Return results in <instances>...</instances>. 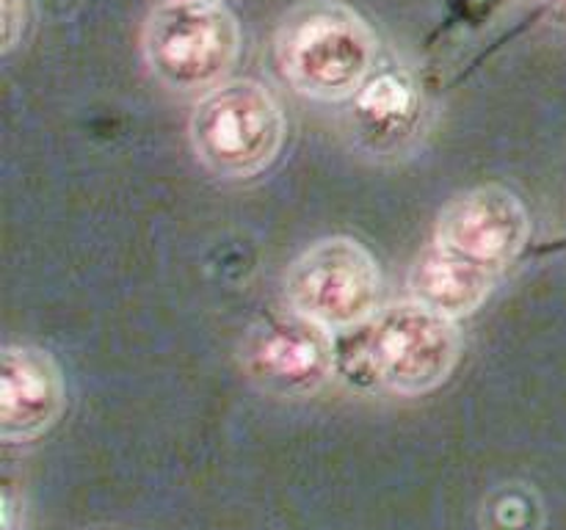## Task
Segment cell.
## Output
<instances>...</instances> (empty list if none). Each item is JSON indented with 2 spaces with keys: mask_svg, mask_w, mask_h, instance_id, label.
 I'll return each instance as SVG.
<instances>
[{
  "mask_svg": "<svg viewBox=\"0 0 566 530\" xmlns=\"http://www.w3.org/2000/svg\"><path fill=\"white\" fill-rule=\"evenodd\" d=\"M374 28L343 0H302L280 20L274 59L298 94L318 103L357 97L374 75Z\"/></svg>",
  "mask_w": 566,
  "mask_h": 530,
  "instance_id": "obj_1",
  "label": "cell"
},
{
  "mask_svg": "<svg viewBox=\"0 0 566 530\" xmlns=\"http://www.w3.org/2000/svg\"><path fill=\"white\" fill-rule=\"evenodd\" d=\"M359 370L376 386L398 395L437 390L453 373L462 353L457 320L412 301H392L359 326Z\"/></svg>",
  "mask_w": 566,
  "mask_h": 530,
  "instance_id": "obj_2",
  "label": "cell"
},
{
  "mask_svg": "<svg viewBox=\"0 0 566 530\" xmlns=\"http://www.w3.org/2000/svg\"><path fill=\"white\" fill-rule=\"evenodd\" d=\"M199 163L227 180H247L269 169L285 144V114L258 81L238 77L202 94L188 119Z\"/></svg>",
  "mask_w": 566,
  "mask_h": 530,
  "instance_id": "obj_3",
  "label": "cell"
},
{
  "mask_svg": "<svg viewBox=\"0 0 566 530\" xmlns=\"http://www.w3.org/2000/svg\"><path fill=\"white\" fill-rule=\"evenodd\" d=\"M144 61L166 88L208 94L227 83L241 53V28L224 6H171L149 11Z\"/></svg>",
  "mask_w": 566,
  "mask_h": 530,
  "instance_id": "obj_4",
  "label": "cell"
},
{
  "mask_svg": "<svg viewBox=\"0 0 566 530\" xmlns=\"http://www.w3.org/2000/svg\"><path fill=\"white\" fill-rule=\"evenodd\" d=\"M385 276L374 254L346 235L321 237L291 263L285 298L326 331H352L381 309Z\"/></svg>",
  "mask_w": 566,
  "mask_h": 530,
  "instance_id": "obj_5",
  "label": "cell"
},
{
  "mask_svg": "<svg viewBox=\"0 0 566 530\" xmlns=\"http://www.w3.org/2000/svg\"><path fill=\"white\" fill-rule=\"evenodd\" d=\"M241 362L249 381L280 398L318 392L337 368V342L332 331L304 315H269L243 337Z\"/></svg>",
  "mask_w": 566,
  "mask_h": 530,
  "instance_id": "obj_6",
  "label": "cell"
},
{
  "mask_svg": "<svg viewBox=\"0 0 566 530\" xmlns=\"http://www.w3.org/2000/svg\"><path fill=\"white\" fill-rule=\"evenodd\" d=\"M528 237L531 215L523 199L506 186L490 182L446 204L437 219L434 241L501 274L523 254Z\"/></svg>",
  "mask_w": 566,
  "mask_h": 530,
  "instance_id": "obj_7",
  "label": "cell"
},
{
  "mask_svg": "<svg viewBox=\"0 0 566 530\" xmlns=\"http://www.w3.org/2000/svg\"><path fill=\"white\" fill-rule=\"evenodd\" d=\"M66 403L59 362L39 346H6L0 368V439L28 442L61 417Z\"/></svg>",
  "mask_w": 566,
  "mask_h": 530,
  "instance_id": "obj_8",
  "label": "cell"
},
{
  "mask_svg": "<svg viewBox=\"0 0 566 530\" xmlns=\"http://www.w3.org/2000/svg\"><path fill=\"white\" fill-rule=\"evenodd\" d=\"M495 271L475 259L431 241L409 268V298L446 318L459 320L473 315L490 298L497 282Z\"/></svg>",
  "mask_w": 566,
  "mask_h": 530,
  "instance_id": "obj_9",
  "label": "cell"
},
{
  "mask_svg": "<svg viewBox=\"0 0 566 530\" xmlns=\"http://www.w3.org/2000/svg\"><path fill=\"white\" fill-rule=\"evenodd\" d=\"M420 108V94L409 75L396 70L374 72L354 97V114L365 132L396 136L415 119Z\"/></svg>",
  "mask_w": 566,
  "mask_h": 530,
  "instance_id": "obj_10",
  "label": "cell"
},
{
  "mask_svg": "<svg viewBox=\"0 0 566 530\" xmlns=\"http://www.w3.org/2000/svg\"><path fill=\"white\" fill-rule=\"evenodd\" d=\"M542 519L545 513H542V502L534 489L503 486L486 502V528L490 530H539Z\"/></svg>",
  "mask_w": 566,
  "mask_h": 530,
  "instance_id": "obj_11",
  "label": "cell"
},
{
  "mask_svg": "<svg viewBox=\"0 0 566 530\" xmlns=\"http://www.w3.org/2000/svg\"><path fill=\"white\" fill-rule=\"evenodd\" d=\"M3 3V50L9 53L25 31V3L22 0H0Z\"/></svg>",
  "mask_w": 566,
  "mask_h": 530,
  "instance_id": "obj_12",
  "label": "cell"
},
{
  "mask_svg": "<svg viewBox=\"0 0 566 530\" xmlns=\"http://www.w3.org/2000/svg\"><path fill=\"white\" fill-rule=\"evenodd\" d=\"M171 6H224V0H160Z\"/></svg>",
  "mask_w": 566,
  "mask_h": 530,
  "instance_id": "obj_13",
  "label": "cell"
},
{
  "mask_svg": "<svg viewBox=\"0 0 566 530\" xmlns=\"http://www.w3.org/2000/svg\"><path fill=\"white\" fill-rule=\"evenodd\" d=\"M547 3H551L556 11H562V14L566 17V0H547Z\"/></svg>",
  "mask_w": 566,
  "mask_h": 530,
  "instance_id": "obj_14",
  "label": "cell"
}]
</instances>
